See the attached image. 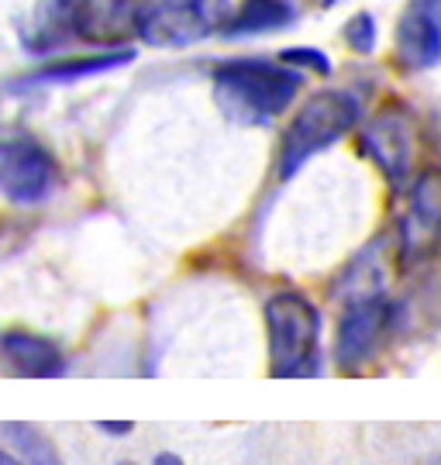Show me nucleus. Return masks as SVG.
I'll return each mask as SVG.
<instances>
[{"mask_svg": "<svg viewBox=\"0 0 441 465\" xmlns=\"http://www.w3.org/2000/svg\"><path fill=\"white\" fill-rule=\"evenodd\" d=\"M145 0H76V38L90 45H121L138 35Z\"/></svg>", "mask_w": 441, "mask_h": 465, "instance_id": "nucleus-10", "label": "nucleus"}, {"mask_svg": "<svg viewBox=\"0 0 441 465\" xmlns=\"http://www.w3.org/2000/svg\"><path fill=\"white\" fill-rule=\"evenodd\" d=\"M100 431H107L111 438H125V434L135 431V420H97Z\"/></svg>", "mask_w": 441, "mask_h": 465, "instance_id": "nucleus-18", "label": "nucleus"}, {"mask_svg": "<svg viewBox=\"0 0 441 465\" xmlns=\"http://www.w3.org/2000/svg\"><path fill=\"white\" fill-rule=\"evenodd\" d=\"M304 73L269 59H231L214 69V90L221 107L246 124H266L296 100Z\"/></svg>", "mask_w": 441, "mask_h": 465, "instance_id": "nucleus-1", "label": "nucleus"}, {"mask_svg": "<svg viewBox=\"0 0 441 465\" xmlns=\"http://www.w3.org/2000/svg\"><path fill=\"white\" fill-rule=\"evenodd\" d=\"M269 372L276 380H304L317 372L321 355V311L296 290H279L266 300Z\"/></svg>", "mask_w": 441, "mask_h": 465, "instance_id": "nucleus-3", "label": "nucleus"}, {"mask_svg": "<svg viewBox=\"0 0 441 465\" xmlns=\"http://www.w3.org/2000/svg\"><path fill=\"white\" fill-rule=\"evenodd\" d=\"M441 245V169H421L410 180L407 211L400 217V259L421 262Z\"/></svg>", "mask_w": 441, "mask_h": 465, "instance_id": "nucleus-8", "label": "nucleus"}, {"mask_svg": "<svg viewBox=\"0 0 441 465\" xmlns=\"http://www.w3.org/2000/svg\"><path fill=\"white\" fill-rule=\"evenodd\" d=\"M155 465H183V459L173 451H163V455H155Z\"/></svg>", "mask_w": 441, "mask_h": 465, "instance_id": "nucleus-19", "label": "nucleus"}, {"mask_svg": "<svg viewBox=\"0 0 441 465\" xmlns=\"http://www.w3.org/2000/svg\"><path fill=\"white\" fill-rule=\"evenodd\" d=\"M4 431L11 434V445L17 449V455L28 465H65L59 449L52 445L49 434H42L32 424H21V420H11L4 424Z\"/></svg>", "mask_w": 441, "mask_h": 465, "instance_id": "nucleus-15", "label": "nucleus"}, {"mask_svg": "<svg viewBox=\"0 0 441 465\" xmlns=\"http://www.w3.org/2000/svg\"><path fill=\"white\" fill-rule=\"evenodd\" d=\"M400 328V303L386 293L345 300L338 328H335V366L342 372H362L376 362Z\"/></svg>", "mask_w": 441, "mask_h": 465, "instance_id": "nucleus-4", "label": "nucleus"}, {"mask_svg": "<svg viewBox=\"0 0 441 465\" xmlns=\"http://www.w3.org/2000/svg\"><path fill=\"white\" fill-rule=\"evenodd\" d=\"M396 63L414 73L441 63V0H407L396 21Z\"/></svg>", "mask_w": 441, "mask_h": 465, "instance_id": "nucleus-9", "label": "nucleus"}, {"mask_svg": "<svg viewBox=\"0 0 441 465\" xmlns=\"http://www.w3.org/2000/svg\"><path fill=\"white\" fill-rule=\"evenodd\" d=\"M135 59V49H117L104 52V55H90V59H63V63H49L42 66L35 76H28V84H76L86 76H97V73H111L117 66H128Z\"/></svg>", "mask_w": 441, "mask_h": 465, "instance_id": "nucleus-13", "label": "nucleus"}, {"mask_svg": "<svg viewBox=\"0 0 441 465\" xmlns=\"http://www.w3.org/2000/svg\"><path fill=\"white\" fill-rule=\"evenodd\" d=\"M294 4L290 0H246L235 15L231 25L225 28L228 35H266L279 32L286 25H294Z\"/></svg>", "mask_w": 441, "mask_h": 465, "instance_id": "nucleus-14", "label": "nucleus"}, {"mask_svg": "<svg viewBox=\"0 0 441 465\" xmlns=\"http://www.w3.org/2000/svg\"><path fill=\"white\" fill-rule=\"evenodd\" d=\"M59 186V163L35 138L0 142V193L11 203H42Z\"/></svg>", "mask_w": 441, "mask_h": 465, "instance_id": "nucleus-7", "label": "nucleus"}, {"mask_svg": "<svg viewBox=\"0 0 441 465\" xmlns=\"http://www.w3.org/2000/svg\"><path fill=\"white\" fill-rule=\"evenodd\" d=\"M342 35L352 52L373 55V49H376V17L369 15V11H359V15L348 17V25L342 28Z\"/></svg>", "mask_w": 441, "mask_h": 465, "instance_id": "nucleus-16", "label": "nucleus"}, {"mask_svg": "<svg viewBox=\"0 0 441 465\" xmlns=\"http://www.w3.org/2000/svg\"><path fill=\"white\" fill-rule=\"evenodd\" d=\"M121 465H135V462H121Z\"/></svg>", "mask_w": 441, "mask_h": 465, "instance_id": "nucleus-21", "label": "nucleus"}, {"mask_svg": "<svg viewBox=\"0 0 441 465\" xmlns=\"http://www.w3.org/2000/svg\"><path fill=\"white\" fill-rule=\"evenodd\" d=\"M0 465H28L25 459H17V455H11V451L0 449Z\"/></svg>", "mask_w": 441, "mask_h": 465, "instance_id": "nucleus-20", "label": "nucleus"}, {"mask_svg": "<svg viewBox=\"0 0 441 465\" xmlns=\"http://www.w3.org/2000/svg\"><path fill=\"white\" fill-rule=\"evenodd\" d=\"M359 152L386 176L390 186L417 176V117L404 104H386L359 132Z\"/></svg>", "mask_w": 441, "mask_h": 465, "instance_id": "nucleus-6", "label": "nucleus"}, {"mask_svg": "<svg viewBox=\"0 0 441 465\" xmlns=\"http://www.w3.org/2000/svg\"><path fill=\"white\" fill-rule=\"evenodd\" d=\"M228 25L231 0H148L138 17V35L155 49H183Z\"/></svg>", "mask_w": 441, "mask_h": 465, "instance_id": "nucleus-5", "label": "nucleus"}, {"mask_svg": "<svg viewBox=\"0 0 441 465\" xmlns=\"http://www.w3.org/2000/svg\"><path fill=\"white\" fill-rule=\"evenodd\" d=\"M362 124V100L348 90H321L294 114L279 138L276 173L279 180H294L314 155L338 145Z\"/></svg>", "mask_w": 441, "mask_h": 465, "instance_id": "nucleus-2", "label": "nucleus"}, {"mask_svg": "<svg viewBox=\"0 0 441 465\" xmlns=\"http://www.w3.org/2000/svg\"><path fill=\"white\" fill-rule=\"evenodd\" d=\"M76 38V0H42L21 25V45L32 55H49Z\"/></svg>", "mask_w": 441, "mask_h": 465, "instance_id": "nucleus-11", "label": "nucleus"}, {"mask_svg": "<svg viewBox=\"0 0 441 465\" xmlns=\"http://www.w3.org/2000/svg\"><path fill=\"white\" fill-rule=\"evenodd\" d=\"M0 359L25 380H55L65 369L63 349L32 331H4L0 334Z\"/></svg>", "mask_w": 441, "mask_h": 465, "instance_id": "nucleus-12", "label": "nucleus"}, {"mask_svg": "<svg viewBox=\"0 0 441 465\" xmlns=\"http://www.w3.org/2000/svg\"><path fill=\"white\" fill-rule=\"evenodd\" d=\"M279 63H286V66L294 69H314L317 76H327L331 73V63H327V55L325 52H317V49H286L283 55H279Z\"/></svg>", "mask_w": 441, "mask_h": 465, "instance_id": "nucleus-17", "label": "nucleus"}]
</instances>
